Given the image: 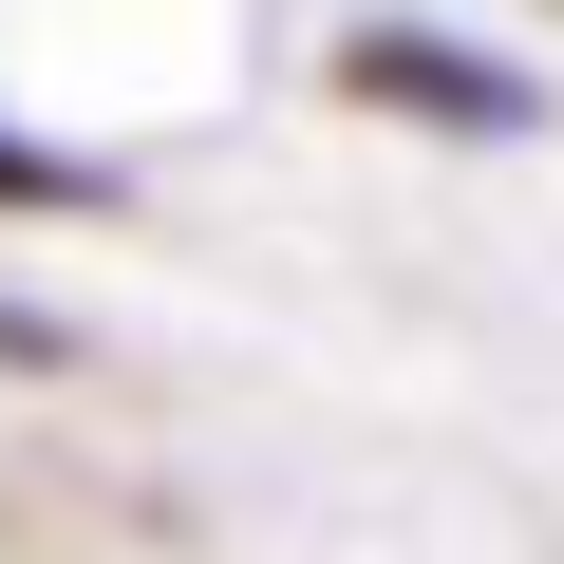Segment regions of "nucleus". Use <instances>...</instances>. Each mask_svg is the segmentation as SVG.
Wrapping results in <instances>:
<instances>
[{"instance_id":"obj_1","label":"nucleus","mask_w":564,"mask_h":564,"mask_svg":"<svg viewBox=\"0 0 564 564\" xmlns=\"http://www.w3.org/2000/svg\"><path fill=\"white\" fill-rule=\"evenodd\" d=\"M339 76H358L377 113H433V132H527V76H489L470 39H414V20H395V39H358Z\"/></svg>"},{"instance_id":"obj_2","label":"nucleus","mask_w":564,"mask_h":564,"mask_svg":"<svg viewBox=\"0 0 564 564\" xmlns=\"http://www.w3.org/2000/svg\"><path fill=\"white\" fill-rule=\"evenodd\" d=\"M0 207H113L76 151H20V132H0Z\"/></svg>"}]
</instances>
